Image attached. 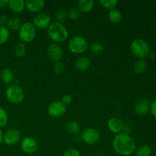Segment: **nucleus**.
<instances>
[{"instance_id": "obj_21", "label": "nucleus", "mask_w": 156, "mask_h": 156, "mask_svg": "<svg viewBox=\"0 0 156 156\" xmlns=\"http://www.w3.org/2000/svg\"><path fill=\"white\" fill-rule=\"evenodd\" d=\"M1 79L5 83L10 84L13 82L15 75H14L13 71L9 68H5L1 71Z\"/></svg>"}, {"instance_id": "obj_20", "label": "nucleus", "mask_w": 156, "mask_h": 156, "mask_svg": "<svg viewBox=\"0 0 156 156\" xmlns=\"http://www.w3.org/2000/svg\"><path fill=\"white\" fill-rule=\"evenodd\" d=\"M75 66L79 71H85L90 66V59L86 56H81L76 61Z\"/></svg>"}, {"instance_id": "obj_34", "label": "nucleus", "mask_w": 156, "mask_h": 156, "mask_svg": "<svg viewBox=\"0 0 156 156\" xmlns=\"http://www.w3.org/2000/svg\"><path fill=\"white\" fill-rule=\"evenodd\" d=\"M133 129V126L130 122H126V123H123V132L126 134H130L132 133Z\"/></svg>"}, {"instance_id": "obj_5", "label": "nucleus", "mask_w": 156, "mask_h": 156, "mask_svg": "<svg viewBox=\"0 0 156 156\" xmlns=\"http://www.w3.org/2000/svg\"><path fill=\"white\" fill-rule=\"evenodd\" d=\"M88 42L84 37L76 35L73 37L68 43V48L70 52L75 54H82L88 49Z\"/></svg>"}, {"instance_id": "obj_33", "label": "nucleus", "mask_w": 156, "mask_h": 156, "mask_svg": "<svg viewBox=\"0 0 156 156\" xmlns=\"http://www.w3.org/2000/svg\"><path fill=\"white\" fill-rule=\"evenodd\" d=\"M62 156H81V153L78 149L75 148L69 149L63 153Z\"/></svg>"}, {"instance_id": "obj_30", "label": "nucleus", "mask_w": 156, "mask_h": 156, "mask_svg": "<svg viewBox=\"0 0 156 156\" xmlns=\"http://www.w3.org/2000/svg\"><path fill=\"white\" fill-rule=\"evenodd\" d=\"M80 15L81 12L78 9V8H73L67 13V16L72 21H76V20H78L80 18Z\"/></svg>"}, {"instance_id": "obj_7", "label": "nucleus", "mask_w": 156, "mask_h": 156, "mask_svg": "<svg viewBox=\"0 0 156 156\" xmlns=\"http://www.w3.org/2000/svg\"><path fill=\"white\" fill-rule=\"evenodd\" d=\"M81 139L85 144L94 145L101 140V134L95 128L87 127L82 132Z\"/></svg>"}, {"instance_id": "obj_17", "label": "nucleus", "mask_w": 156, "mask_h": 156, "mask_svg": "<svg viewBox=\"0 0 156 156\" xmlns=\"http://www.w3.org/2000/svg\"><path fill=\"white\" fill-rule=\"evenodd\" d=\"M94 0H80L78 2V9L81 13H89L94 9Z\"/></svg>"}, {"instance_id": "obj_24", "label": "nucleus", "mask_w": 156, "mask_h": 156, "mask_svg": "<svg viewBox=\"0 0 156 156\" xmlns=\"http://www.w3.org/2000/svg\"><path fill=\"white\" fill-rule=\"evenodd\" d=\"M27 53V47L24 43H19L14 47V54L17 57H23Z\"/></svg>"}, {"instance_id": "obj_8", "label": "nucleus", "mask_w": 156, "mask_h": 156, "mask_svg": "<svg viewBox=\"0 0 156 156\" xmlns=\"http://www.w3.org/2000/svg\"><path fill=\"white\" fill-rule=\"evenodd\" d=\"M20 147L24 153L32 155L37 151L38 143L34 137L26 136L21 140Z\"/></svg>"}, {"instance_id": "obj_18", "label": "nucleus", "mask_w": 156, "mask_h": 156, "mask_svg": "<svg viewBox=\"0 0 156 156\" xmlns=\"http://www.w3.org/2000/svg\"><path fill=\"white\" fill-rule=\"evenodd\" d=\"M65 128L66 130L71 135H78L81 131L80 124L75 120H70L67 122Z\"/></svg>"}, {"instance_id": "obj_26", "label": "nucleus", "mask_w": 156, "mask_h": 156, "mask_svg": "<svg viewBox=\"0 0 156 156\" xmlns=\"http://www.w3.org/2000/svg\"><path fill=\"white\" fill-rule=\"evenodd\" d=\"M10 30L6 26L0 25V44H4L9 41Z\"/></svg>"}, {"instance_id": "obj_11", "label": "nucleus", "mask_w": 156, "mask_h": 156, "mask_svg": "<svg viewBox=\"0 0 156 156\" xmlns=\"http://www.w3.org/2000/svg\"><path fill=\"white\" fill-rule=\"evenodd\" d=\"M33 24L36 28L46 29L52 23V18L50 15L44 12H40L37 14L33 19Z\"/></svg>"}, {"instance_id": "obj_28", "label": "nucleus", "mask_w": 156, "mask_h": 156, "mask_svg": "<svg viewBox=\"0 0 156 156\" xmlns=\"http://www.w3.org/2000/svg\"><path fill=\"white\" fill-rule=\"evenodd\" d=\"M118 2V0H99V3L105 9H109V10L115 9Z\"/></svg>"}, {"instance_id": "obj_23", "label": "nucleus", "mask_w": 156, "mask_h": 156, "mask_svg": "<svg viewBox=\"0 0 156 156\" xmlns=\"http://www.w3.org/2000/svg\"><path fill=\"white\" fill-rule=\"evenodd\" d=\"M147 68V63L145 59H138L133 64V71L137 74L144 73Z\"/></svg>"}, {"instance_id": "obj_39", "label": "nucleus", "mask_w": 156, "mask_h": 156, "mask_svg": "<svg viewBox=\"0 0 156 156\" xmlns=\"http://www.w3.org/2000/svg\"><path fill=\"white\" fill-rule=\"evenodd\" d=\"M3 142V133L2 131V129H0V145L2 144V143Z\"/></svg>"}, {"instance_id": "obj_32", "label": "nucleus", "mask_w": 156, "mask_h": 156, "mask_svg": "<svg viewBox=\"0 0 156 156\" xmlns=\"http://www.w3.org/2000/svg\"><path fill=\"white\" fill-rule=\"evenodd\" d=\"M66 69V66H65V64L63 62H62L61 61L59 62H56V64L54 65L53 66V71L56 74H62V73H64Z\"/></svg>"}, {"instance_id": "obj_16", "label": "nucleus", "mask_w": 156, "mask_h": 156, "mask_svg": "<svg viewBox=\"0 0 156 156\" xmlns=\"http://www.w3.org/2000/svg\"><path fill=\"white\" fill-rule=\"evenodd\" d=\"M8 6L15 13H21L25 9V1L24 0H9Z\"/></svg>"}, {"instance_id": "obj_10", "label": "nucleus", "mask_w": 156, "mask_h": 156, "mask_svg": "<svg viewBox=\"0 0 156 156\" xmlns=\"http://www.w3.org/2000/svg\"><path fill=\"white\" fill-rule=\"evenodd\" d=\"M47 54L52 61L57 62L63 56V50L59 44L52 43L47 47Z\"/></svg>"}, {"instance_id": "obj_19", "label": "nucleus", "mask_w": 156, "mask_h": 156, "mask_svg": "<svg viewBox=\"0 0 156 156\" xmlns=\"http://www.w3.org/2000/svg\"><path fill=\"white\" fill-rule=\"evenodd\" d=\"M23 22L19 17L14 16L9 18V21L7 23V27L9 30H19L22 25Z\"/></svg>"}, {"instance_id": "obj_25", "label": "nucleus", "mask_w": 156, "mask_h": 156, "mask_svg": "<svg viewBox=\"0 0 156 156\" xmlns=\"http://www.w3.org/2000/svg\"><path fill=\"white\" fill-rule=\"evenodd\" d=\"M136 156H151L152 149L148 145H143L135 151Z\"/></svg>"}, {"instance_id": "obj_15", "label": "nucleus", "mask_w": 156, "mask_h": 156, "mask_svg": "<svg viewBox=\"0 0 156 156\" xmlns=\"http://www.w3.org/2000/svg\"><path fill=\"white\" fill-rule=\"evenodd\" d=\"M45 6L44 0H27L25 1V9L29 12L37 13L42 10Z\"/></svg>"}, {"instance_id": "obj_4", "label": "nucleus", "mask_w": 156, "mask_h": 156, "mask_svg": "<svg viewBox=\"0 0 156 156\" xmlns=\"http://www.w3.org/2000/svg\"><path fill=\"white\" fill-rule=\"evenodd\" d=\"M24 91L18 84H12L5 91V98L10 103L18 105L21 103L24 99Z\"/></svg>"}, {"instance_id": "obj_36", "label": "nucleus", "mask_w": 156, "mask_h": 156, "mask_svg": "<svg viewBox=\"0 0 156 156\" xmlns=\"http://www.w3.org/2000/svg\"><path fill=\"white\" fill-rule=\"evenodd\" d=\"M150 112L152 114V115L156 119V99L151 103Z\"/></svg>"}, {"instance_id": "obj_22", "label": "nucleus", "mask_w": 156, "mask_h": 156, "mask_svg": "<svg viewBox=\"0 0 156 156\" xmlns=\"http://www.w3.org/2000/svg\"><path fill=\"white\" fill-rule=\"evenodd\" d=\"M108 20L112 24H118L122 20V14L118 9H114L108 12Z\"/></svg>"}, {"instance_id": "obj_1", "label": "nucleus", "mask_w": 156, "mask_h": 156, "mask_svg": "<svg viewBox=\"0 0 156 156\" xmlns=\"http://www.w3.org/2000/svg\"><path fill=\"white\" fill-rule=\"evenodd\" d=\"M112 148L117 155L129 156L135 152L136 143L130 135L120 133L115 135L113 139Z\"/></svg>"}, {"instance_id": "obj_35", "label": "nucleus", "mask_w": 156, "mask_h": 156, "mask_svg": "<svg viewBox=\"0 0 156 156\" xmlns=\"http://www.w3.org/2000/svg\"><path fill=\"white\" fill-rule=\"evenodd\" d=\"M61 101L66 106V105H69V104L73 101V97H72V95H70V94H65V95L62 96V98Z\"/></svg>"}, {"instance_id": "obj_37", "label": "nucleus", "mask_w": 156, "mask_h": 156, "mask_svg": "<svg viewBox=\"0 0 156 156\" xmlns=\"http://www.w3.org/2000/svg\"><path fill=\"white\" fill-rule=\"evenodd\" d=\"M9 18H8L7 15H2L0 16V25L2 26H5V24H7L8 21H9Z\"/></svg>"}, {"instance_id": "obj_31", "label": "nucleus", "mask_w": 156, "mask_h": 156, "mask_svg": "<svg viewBox=\"0 0 156 156\" xmlns=\"http://www.w3.org/2000/svg\"><path fill=\"white\" fill-rule=\"evenodd\" d=\"M56 22L61 23V24H63L66 21L67 18V13L64 10H59L56 12Z\"/></svg>"}, {"instance_id": "obj_2", "label": "nucleus", "mask_w": 156, "mask_h": 156, "mask_svg": "<svg viewBox=\"0 0 156 156\" xmlns=\"http://www.w3.org/2000/svg\"><path fill=\"white\" fill-rule=\"evenodd\" d=\"M47 35L53 43L59 44L66 41L69 37V31L63 24L53 21L47 28Z\"/></svg>"}, {"instance_id": "obj_38", "label": "nucleus", "mask_w": 156, "mask_h": 156, "mask_svg": "<svg viewBox=\"0 0 156 156\" xmlns=\"http://www.w3.org/2000/svg\"><path fill=\"white\" fill-rule=\"evenodd\" d=\"M9 0H0V8H3L8 5Z\"/></svg>"}, {"instance_id": "obj_6", "label": "nucleus", "mask_w": 156, "mask_h": 156, "mask_svg": "<svg viewBox=\"0 0 156 156\" xmlns=\"http://www.w3.org/2000/svg\"><path fill=\"white\" fill-rule=\"evenodd\" d=\"M37 35V28L34 27L33 23L30 21L24 22L21 28L18 30V36L21 42L30 43L35 39Z\"/></svg>"}, {"instance_id": "obj_14", "label": "nucleus", "mask_w": 156, "mask_h": 156, "mask_svg": "<svg viewBox=\"0 0 156 156\" xmlns=\"http://www.w3.org/2000/svg\"><path fill=\"white\" fill-rule=\"evenodd\" d=\"M151 102L147 98H142L134 107V111L138 116H145L150 112Z\"/></svg>"}, {"instance_id": "obj_27", "label": "nucleus", "mask_w": 156, "mask_h": 156, "mask_svg": "<svg viewBox=\"0 0 156 156\" xmlns=\"http://www.w3.org/2000/svg\"><path fill=\"white\" fill-rule=\"evenodd\" d=\"M91 52L94 53V55H100L101 53H103L105 47L101 43L99 42H93L91 45L88 47Z\"/></svg>"}, {"instance_id": "obj_3", "label": "nucleus", "mask_w": 156, "mask_h": 156, "mask_svg": "<svg viewBox=\"0 0 156 156\" xmlns=\"http://www.w3.org/2000/svg\"><path fill=\"white\" fill-rule=\"evenodd\" d=\"M131 53L139 59H144L150 54V47L148 43L143 39H136L130 44Z\"/></svg>"}, {"instance_id": "obj_13", "label": "nucleus", "mask_w": 156, "mask_h": 156, "mask_svg": "<svg viewBox=\"0 0 156 156\" xmlns=\"http://www.w3.org/2000/svg\"><path fill=\"white\" fill-rule=\"evenodd\" d=\"M123 121L120 118L117 117H112L108 119L107 126L108 129L114 134H118L123 132Z\"/></svg>"}, {"instance_id": "obj_9", "label": "nucleus", "mask_w": 156, "mask_h": 156, "mask_svg": "<svg viewBox=\"0 0 156 156\" xmlns=\"http://www.w3.org/2000/svg\"><path fill=\"white\" fill-rule=\"evenodd\" d=\"M66 111V106L61 101H54L49 105L47 113L52 117H60Z\"/></svg>"}, {"instance_id": "obj_29", "label": "nucleus", "mask_w": 156, "mask_h": 156, "mask_svg": "<svg viewBox=\"0 0 156 156\" xmlns=\"http://www.w3.org/2000/svg\"><path fill=\"white\" fill-rule=\"evenodd\" d=\"M9 121V115L5 109L0 107V128L6 126Z\"/></svg>"}, {"instance_id": "obj_12", "label": "nucleus", "mask_w": 156, "mask_h": 156, "mask_svg": "<svg viewBox=\"0 0 156 156\" xmlns=\"http://www.w3.org/2000/svg\"><path fill=\"white\" fill-rule=\"evenodd\" d=\"M21 133L18 129H10L3 134V142L8 146H14L21 142Z\"/></svg>"}]
</instances>
